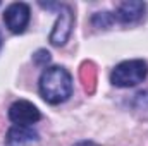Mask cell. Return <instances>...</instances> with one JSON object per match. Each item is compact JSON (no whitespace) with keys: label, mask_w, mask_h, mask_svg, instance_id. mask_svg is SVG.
<instances>
[{"label":"cell","mask_w":148,"mask_h":146,"mask_svg":"<svg viewBox=\"0 0 148 146\" xmlns=\"http://www.w3.org/2000/svg\"><path fill=\"white\" fill-rule=\"evenodd\" d=\"M29 14H31L29 7L26 3L16 2V3H10L5 9V12H3V23H5V26L12 33L19 35V33H23L26 29V26L29 23Z\"/></svg>","instance_id":"obj_4"},{"label":"cell","mask_w":148,"mask_h":146,"mask_svg":"<svg viewBox=\"0 0 148 146\" xmlns=\"http://www.w3.org/2000/svg\"><path fill=\"white\" fill-rule=\"evenodd\" d=\"M73 93V77L64 67H48L40 76V95L45 102L57 105Z\"/></svg>","instance_id":"obj_1"},{"label":"cell","mask_w":148,"mask_h":146,"mask_svg":"<svg viewBox=\"0 0 148 146\" xmlns=\"http://www.w3.org/2000/svg\"><path fill=\"white\" fill-rule=\"evenodd\" d=\"M35 62H36L38 65H47L50 62V53L47 50H38L36 53H35Z\"/></svg>","instance_id":"obj_11"},{"label":"cell","mask_w":148,"mask_h":146,"mask_svg":"<svg viewBox=\"0 0 148 146\" xmlns=\"http://www.w3.org/2000/svg\"><path fill=\"white\" fill-rule=\"evenodd\" d=\"M74 146H98L97 143H93V141H81V143H77V145Z\"/></svg>","instance_id":"obj_12"},{"label":"cell","mask_w":148,"mask_h":146,"mask_svg":"<svg viewBox=\"0 0 148 146\" xmlns=\"http://www.w3.org/2000/svg\"><path fill=\"white\" fill-rule=\"evenodd\" d=\"M81 79L84 83V88L86 91H93V86H95V81H97V69L91 62H84L81 65Z\"/></svg>","instance_id":"obj_9"},{"label":"cell","mask_w":148,"mask_h":146,"mask_svg":"<svg viewBox=\"0 0 148 146\" xmlns=\"http://www.w3.org/2000/svg\"><path fill=\"white\" fill-rule=\"evenodd\" d=\"M145 9H147V5L143 2L127 0L117 7V12L114 16H115V21H121L122 24H131V23H136L143 17Z\"/></svg>","instance_id":"obj_6"},{"label":"cell","mask_w":148,"mask_h":146,"mask_svg":"<svg viewBox=\"0 0 148 146\" xmlns=\"http://www.w3.org/2000/svg\"><path fill=\"white\" fill-rule=\"evenodd\" d=\"M115 23V16L110 12H98L93 16V24L97 28H109Z\"/></svg>","instance_id":"obj_10"},{"label":"cell","mask_w":148,"mask_h":146,"mask_svg":"<svg viewBox=\"0 0 148 146\" xmlns=\"http://www.w3.org/2000/svg\"><path fill=\"white\" fill-rule=\"evenodd\" d=\"M35 139H38V132L33 131L29 126H16L7 132L5 143L7 146H21L24 143L35 141Z\"/></svg>","instance_id":"obj_7"},{"label":"cell","mask_w":148,"mask_h":146,"mask_svg":"<svg viewBox=\"0 0 148 146\" xmlns=\"http://www.w3.org/2000/svg\"><path fill=\"white\" fill-rule=\"evenodd\" d=\"M133 110L136 113L138 119L148 120V89L147 91H140L134 100H133Z\"/></svg>","instance_id":"obj_8"},{"label":"cell","mask_w":148,"mask_h":146,"mask_svg":"<svg viewBox=\"0 0 148 146\" xmlns=\"http://www.w3.org/2000/svg\"><path fill=\"white\" fill-rule=\"evenodd\" d=\"M9 119L17 126H31L41 119L40 110L28 100L14 102L9 108Z\"/></svg>","instance_id":"obj_5"},{"label":"cell","mask_w":148,"mask_h":146,"mask_svg":"<svg viewBox=\"0 0 148 146\" xmlns=\"http://www.w3.org/2000/svg\"><path fill=\"white\" fill-rule=\"evenodd\" d=\"M147 74V62L141 59H133V60H124L119 65H115V69L110 74V81L117 88H131V86L143 83Z\"/></svg>","instance_id":"obj_2"},{"label":"cell","mask_w":148,"mask_h":146,"mask_svg":"<svg viewBox=\"0 0 148 146\" xmlns=\"http://www.w3.org/2000/svg\"><path fill=\"white\" fill-rule=\"evenodd\" d=\"M0 46H2V35H0Z\"/></svg>","instance_id":"obj_13"},{"label":"cell","mask_w":148,"mask_h":146,"mask_svg":"<svg viewBox=\"0 0 148 146\" xmlns=\"http://www.w3.org/2000/svg\"><path fill=\"white\" fill-rule=\"evenodd\" d=\"M73 26H74V14L71 10V7L60 5L57 23H55V26L50 33V43L55 45V46L66 45V41L69 40L71 33H73Z\"/></svg>","instance_id":"obj_3"}]
</instances>
